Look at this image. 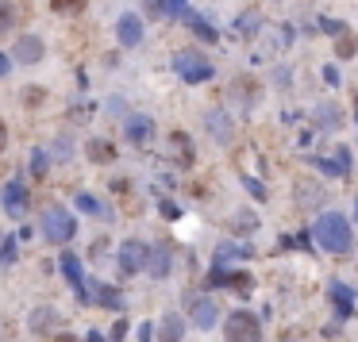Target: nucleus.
I'll return each mask as SVG.
<instances>
[{"instance_id":"nucleus-23","label":"nucleus","mask_w":358,"mask_h":342,"mask_svg":"<svg viewBox=\"0 0 358 342\" xmlns=\"http://www.w3.org/2000/svg\"><path fill=\"white\" fill-rule=\"evenodd\" d=\"M235 231H239V235H251V231H258V219H251L247 212H239L235 215Z\"/></svg>"},{"instance_id":"nucleus-8","label":"nucleus","mask_w":358,"mask_h":342,"mask_svg":"<svg viewBox=\"0 0 358 342\" xmlns=\"http://www.w3.org/2000/svg\"><path fill=\"white\" fill-rule=\"evenodd\" d=\"M43 54H47V47H43L39 35H23V39L12 47V58L23 62V66H35V62H43Z\"/></svg>"},{"instance_id":"nucleus-35","label":"nucleus","mask_w":358,"mask_h":342,"mask_svg":"<svg viewBox=\"0 0 358 342\" xmlns=\"http://www.w3.org/2000/svg\"><path fill=\"white\" fill-rule=\"evenodd\" d=\"M146 8L155 12V16H162V12H166V0H146Z\"/></svg>"},{"instance_id":"nucleus-4","label":"nucleus","mask_w":358,"mask_h":342,"mask_svg":"<svg viewBox=\"0 0 358 342\" xmlns=\"http://www.w3.org/2000/svg\"><path fill=\"white\" fill-rule=\"evenodd\" d=\"M223 339L227 342H262V323L251 312H232L223 323Z\"/></svg>"},{"instance_id":"nucleus-30","label":"nucleus","mask_w":358,"mask_h":342,"mask_svg":"<svg viewBox=\"0 0 358 342\" xmlns=\"http://www.w3.org/2000/svg\"><path fill=\"white\" fill-rule=\"evenodd\" d=\"M335 162H339L343 169H350V162H355V158H350V150H347V147H339V150H335Z\"/></svg>"},{"instance_id":"nucleus-10","label":"nucleus","mask_w":358,"mask_h":342,"mask_svg":"<svg viewBox=\"0 0 358 342\" xmlns=\"http://www.w3.org/2000/svg\"><path fill=\"white\" fill-rule=\"evenodd\" d=\"M189 312H193V323L201 327V331L216 327V319H220V308H216V300H208V296H197V300H189Z\"/></svg>"},{"instance_id":"nucleus-7","label":"nucleus","mask_w":358,"mask_h":342,"mask_svg":"<svg viewBox=\"0 0 358 342\" xmlns=\"http://www.w3.org/2000/svg\"><path fill=\"white\" fill-rule=\"evenodd\" d=\"M204 127H208V135L216 138V143H232V135H235V123H232V116L223 112V108H216V112H208L204 116Z\"/></svg>"},{"instance_id":"nucleus-36","label":"nucleus","mask_w":358,"mask_h":342,"mask_svg":"<svg viewBox=\"0 0 358 342\" xmlns=\"http://www.w3.org/2000/svg\"><path fill=\"white\" fill-rule=\"evenodd\" d=\"M324 81H328V85H339V73H335V66H328V69H324Z\"/></svg>"},{"instance_id":"nucleus-38","label":"nucleus","mask_w":358,"mask_h":342,"mask_svg":"<svg viewBox=\"0 0 358 342\" xmlns=\"http://www.w3.org/2000/svg\"><path fill=\"white\" fill-rule=\"evenodd\" d=\"M4 143H8V127H4V123H0V147H4Z\"/></svg>"},{"instance_id":"nucleus-17","label":"nucleus","mask_w":358,"mask_h":342,"mask_svg":"<svg viewBox=\"0 0 358 342\" xmlns=\"http://www.w3.org/2000/svg\"><path fill=\"white\" fill-rule=\"evenodd\" d=\"M54 319H58V312H54V308H35V312H31V331H35V334H47Z\"/></svg>"},{"instance_id":"nucleus-16","label":"nucleus","mask_w":358,"mask_h":342,"mask_svg":"<svg viewBox=\"0 0 358 342\" xmlns=\"http://www.w3.org/2000/svg\"><path fill=\"white\" fill-rule=\"evenodd\" d=\"M297 193H300V204L304 208H316V204L328 200V193H324L320 185H312V181H297Z\"/></svg>"},{"instance_id":"nucleus-9","label":"nucleus","mask_w":358,"mask_h":342,"mask_svg":"<svg viewBox=\"0 0 358 342\" xmlns=\"http://www.w3.org/2000/svg\"><path fill=\"white\" fill-rule=\"evenodd\" d=\"M116 39L124 42V47H139V42H143V20H139L135 12H124L116 20Z\"/></svg>"},{"instance_id":"nucleus-13","label":"nucleus","mask_w":358,"mask_h":342,"mask_svg":"<svg viewBox=\"0 0 358 342\" xmlns=\"http://www.w3.org/2000/svg\"><path fill=\"white\" fill-rule=\"evenodd\" d=\"M181 334H185V319L177 312H170V315H162V323H158V339L162 342H181Z\"/></svg>"},{"instance_id":"nucleus-31","label":"nucleus","mask_w":358,"mask_h":342,"mask_svg":"<svg viewBox=\"0 0 358 342\" xmlns=\"http://www.w3.org/2000/svg\"><path fill=\"white\" fill-rule=\"evenodd\" d=\"M89 154H93V158L100 162V158H112V150H108L104 143H93V147H89Z\"/></svg>"},{"instance_id":"nucleus-22","label":"nucleus","mask_w":358,"mask_h":342,"mask_svg":"<svg viewBox=\"0 0 358 342\" xmlns=\"http://www.w3.org/2000/svg\"><path fill=\"white\" fill-rule=\"evenodd\" d=\"M16 23V4L12 0H0V31H8Z\"/></svg>"},{"instance_id":"nucleus-2","label":"nucleus","mask_w":358,"mask_h":342,"mask_svg":"<svg viewBox=\"0 0 358 342\" xmlns=\"http://www.w3.org/2000/svg\"><path fill=\"white\" fill-rule=\"evenodd\" d=\"M39 227H43V235L50 239V243H69V239L78 235V223H74V215L66 212L62 204H47L39 215Z\"/></svg>"},{"instance_id":"nucleus-15","label":"nucleus","mask_w":358,"mask_h":342,"mask_svg":"<svg viewBox=\"0 0 358 342\" xmlns=\"http://www.w3.org/2000/svg\"><path fill=\"white\" fill-rule=\"evenodd\" d=\"M62 273H66V281L74 284V289H85V273H81V258L78 254H62Z\"/></svg>"},{"instance_id":"nucleus-11","label":"nucleus","mask_w":358,"mask_h":342,"mask_svg":"<svg viewBox=\"0 0 358 342\" xmlns=\"http://www.w3.org/2000/svg\"><path fill=\"white\" fill-rule=\"evenodd\" d=\"M124 131H127V138H131V143H150V135H155V119L131 112V116L124 119Z\"/></svg>"},{"instance_id":"nucleus-14","label":"nucleus","mask_w":358,"mask_h":342,"mask_svg":"<svg viewBox=\"0 0 358 342\" xmlns=\"http://www.w3.org/2000/svg\"><path fill=\"white\" fill-rule=\"evenodd\" d=\"M170 265H174V258H170V250H166V246H155V250H150V262H146V269H150V277H158V281H162V277L170 273Z\"/></svg>"},{"instance_id":"nucleus-33","label":"nucleus","mask_w":358,"mask_h":342,"mask_svg":"<svg viewBox=\"0 0 358 342\" xmlns=\"http://www.w3.org/2000/svg\"><path fill=\"white\" fill-rule=\"evenodd\" d=\"M124 334H127V323H124V319H120V323H116V327H112V342H124Z\"/></svg>"},{"instance_id":"nucleus-1","label":"nucleus","mask_w":358,"mask_h":342,"mask_svg":"<svg viewBox=\"0 0 358 342\" xmlns=\"http://www.w3.org/2000/svg\"><path fill=\"white\" fill-rule=\"evenodd\" d=\"M312 235H316V243L324 246V250H331V254H347V250H350L347 215H339V212H324V215H320L316 227H312Z\"/></svg>"},{"instance_id":"nucleus-12","label":"nucleus","mask_w":358,"mask_h":342,"mask_svg":"<svg viewBox=\"0 0 358 342\" xmlns=\"http://www.w3.org/2000/svg\"><path fill=\"white\" fill-rule=\"evenodd\" d=\"M89 289V304H104V308H120V293L112 289V284H100V281H85Z\"/></svg>"},{"instance_id":"nucleus-41","label":"nucleus","mask_w":358,"mask_h":342,"mask_svg":"<svg viewBox=\"0 0 358 342\" xmlns=\"http://www.w3.org/2000/svg\"><path fill=\"white\" fill-rule=\"evenodd\" d=\"M355 223H358V196H355Z\"/></svg>"},{"instance_id":"nucleus-18","label":"nucleus","mask_w":358,"mask_h":342,"mask_svg":"<svg viewBox=\"0 0 358 342\" xmlns=\"http://www.w3.org/2000/svg\"><path fill=\"white\" fill-rule=\"evenodd\" d=\"M185 23H189V31H193L197 39H204V42H216L220 35H216V27L212 23H204L201 16H185Z\"/></svg>"},{"instance_id":"nucleus-29","label":"nucleus","mask_w":358,"mask_h":342,"mask_svg":"<svg viewBox=\"0 0 358 342\" xmlns=\"http://www.w3.org/2000/svg\"><path fill=\"white\" fill-rule=\"evenodd\" d=\"M335 50H339V58H350V54H355L358 47H355V39H343V42H339Z\"/></svg>"},{"instance_id":"nucleus-37","label":"nucleus","mask_w":358,"mask_h":342,"mask_svg":"<svg viewBox=\"0 0 358 342\" xmlns=\"http://www.w3.org/2000/svg\"><path fill=\"white\" fill-rule=\"evenodd\" d=\"M8 69H12V58L8 54H0V77H8Z\"/></svg>"},{"instance_id":"nucleus-3","label":"nucleus","mask_w":358,"mask_h":342,"mask_svg":"<svg viewBox=\"0 0 358 342\" xmlns=\"http://www.w3.org/2000/svg\"><path fill=\"white\" fill-rule=\"evenodd\" d=\"M174 73L181 81H189V85H201V81H212V62L204 58V54H197V50H177L174 54Z\"/></svg>"},{"instance_id":"nucleus-28","label":"nucleus","mask_w":358,"mask_h":342,"mask_svg":"<svg viewBox=\"0 0 358 342\" xmlns=\"http://www.w3.org/2000/svg\"><path fill=\"white\" fill-rule=\"evenodd\" d=\"M247 188L254 193V200H266V185L262 181H254V177H247Z\"/></svg>"},{"instance_id":"nucleus-34","label":"nucleus","mask_w":358,"mask_h":342,"mask_svg":"<svg viewBox=\"0 0 358 342\" xmlns=\"http://www.w3.org/2000/svg\"><path fill=\"white\" fill-rule=\"evenodd\" d=\"M4 262H16V239H8V243H4Z\"/></svg>"},{"instance_id":"nucleus-39","label":"nucleus","mask_w":358,"mask_h":342,"mask_svg":"<svg viewBox=\"0 0 358 342\" xmlns=\"http://www.w3.org/2000/svg\"><path fill=\"white\" fill-rule=\"evenodd\" d=\"M54 342H78V339H74V334H58Z\"/></svg>"},{"instance_id":"nucleus-19","label":"nucleus","mask_w":358,"mask_h":342,"mask_svg":"<svg viewBox=\"0 0 358 342\" xmlns=\"http://www.w3.org/2000/svg\"><path fill=\"white\" fill-rule=\"evenodd\" d=\"M331 296H335V308H339V315H350V308H355V300H350V293L343 289V284H331Z\"/></svg>"},{"instance_id":"nucleus-26","label":"nucleus","mask_w":358,"mask_h":342,"mask_svg":"<svg viewBox=\"0 0 358 342\" xmlns=\"http://www.w3.org/2000/svg\"><path fill=\"white\" fill-rule=\"evenodd\" d=\"M316 166L324 169V173H350V169H343V166H339L335 158H316Z\"/></svg>"},{"instance_id":"nucleus-20","label":"nucleus","mask_w":358,"mask_h":342,"mask_svg":"<svg viewBox=\"0 0 358 342\" xmlns=\"http://www.w3.org/2000/svg\"><path fill=\"white\" fill-rule=\"evenodd\" d=\"M47 169H50V150H35V154H31V173H35V177H43V173H47Z\"/></svg>"},{"instance_id":"nucleus-40","label":"nucleus","mask_w":358,"mask_h":342,"mask_svg":"<svg viewBox=\"0 0 358 342\" xmlns=\"http://www.w3.org/2000/svg\"><path fill=\"white\" fill-rule=\"evenodd\" d=\"M4 243H8V239H4V235H0V262H4Z\"/></svg>"},{"instance_id":"nucleus-32","label":"nucleus","mask_w":358,"mask_h":342,"mask_svg":"<svg viewBox=\"0 0 358 342\" xmlns=\"http://www.w3.org/2000/svg\"><path fill=\"white\" fill-rule=\"evenodd\" d=\"M69 150H74V147H69V138H62L58 147H54V158L62 162V158H69Z\"/></svg>"},{"instance_id":"nucleus-25","label":"nucleus","mask_w":358,"mask_h":342,"mask_svg":"<svg viewBox=\"0 0 358 342\" xmlns=\"http://www.w3.org/2000/svg\"><path fill=\"white\" fill-rule=\"evenodd\" d=\"M50 8L54 12H81L85 8V0H50Z\"/></svg>"},{"instance_id":"nucleus-21","label":"nucleus","mask_w":358,"mask_h":342,"mask_svg":"<svg viewBox=\"0 0 358 342\" xmlns=\"http://www.w3.org/2000/svg\"><path fill=\"white\" fill-rule=\"evenodd\" d=\"M162 16H170V20H185V16H189V4H185V0H166Z\"/></svg>"},{"instance_id":"nucleus-6","label":"nucleus","mask_w":358,"mask_h":342,"mask_svg":"<svg viewBox=\"0 0 358 342\" xmlns=\"http://www.w3.org/2000/svg\"><path fill=\"white\" fill-rule=\"evenodd\" d=\"M0 200H4V212H8L12 219H20L23 208H27V185H23V177L8 181V185H4V193H0Z\"/></svg>"},{"instance_id":"nucleus-5","label":"nucleus","mask_w":358,"mask_h":342,"mask_svg":"<svg viewBox=\"0 0 358 342\" xmlns=\"http://www.w3.org/2000/svg\"><path fill=\"white\" fill-rule=\"evenodd\" d=\"M146 262H150V250H146L139 239H127V243L120 246V269H124V273H139V269H146Z\"/></svg>"},{"instance_id":"nucleus-24","label":"nucleus","mask_w":358,"mask_h":342,"mask_svg":"<svg viewBox=\"0 0 358 342\" xmlns=\"http://www.w3.org/2000/svg\"><path fill=\"white\" fill-rule=\"evenodd\" d=\"M78 208H81V212H89V215H104V208H100L89 193H78Z\"/></svg>"},{"instance_id":"nucleus-27","label":"nucleus","mask_w":358,"mask_h":342,"mask_svg":"<svg viewBox=\"0 0 358 342\" xmlns=\"http://www.w3.org/2000/svg\"><path fill=\"white\" fill-rule=\"evenodd\" d=\"M216 258H220V265H223L227 258H247V250H235V246H227V243H223L220 250H216Z\"/></svg>"}]
</instances>
